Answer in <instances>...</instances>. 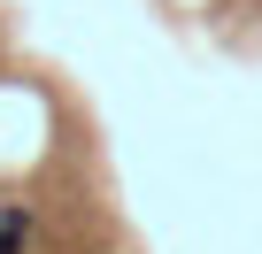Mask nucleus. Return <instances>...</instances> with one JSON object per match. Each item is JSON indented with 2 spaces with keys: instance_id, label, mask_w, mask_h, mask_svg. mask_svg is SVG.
Masks as SVG:
<instances>
[{
  "instance_id": "nucleus-1",
  "label": "nucleus",
  "mask_w": 262,
  "mask_h": 254,
  "mask_svg": "<svg viewBox=\"0 0 262 254\" xmlns=\"http://www.w3.org/2000/svg\"><path fill=\"white\" fill-rule=\"evenodd\" d=\"M0 254H31V208L0 200Z\"/></svg>"
}]
</instances>
